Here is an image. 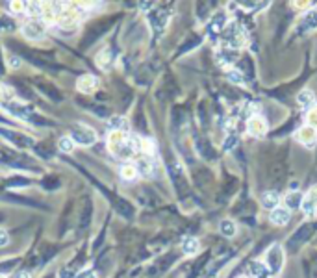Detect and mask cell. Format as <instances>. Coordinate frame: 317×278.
I'll list each match as a JSON object with an SVG mask.
<instances>
[{
	"label": "cell",
	"instance_id": "277c9868",
	"mask_svg": "<svg viewBox=\"0 0 317 278\" xmlns=\"http://www.w3.org/2000/svg\"><path fill=\"white\" fill-rule=\"evenodd\" d=\"M265 262H267V269L271 273H280V269L284 265V250L280 245H273V247L267 250L265 254Z\"/></svg>",
	"mask_w": 317,
	"mask_h": 278
},
{
	"label": "cell",
	"instance_id": "52a82bcc",
	"mask_svg": "<svg viewBox=\"0 0 317 278\" xmlns=\"http://www.w3.org/2000/svg\"><path fill=\"white\" fill-rule=\"evenodd\" d=\"M312 230H314V227H312V225H304V227H301L295 232V234H293V236L289 237V241H287V247L291 248V250H295L297 247H301V245L306 241L308 237L312 236Z\"/></svg>",
	"mask_w": 317,
	"mask_h": 278
},
{
	"label": "cell",
	"instance_id": "7c38bea8",
	"mask_svg": "<svg viewBox=\"0 0 317 278\" xmlns=\"http://www.w3.org/2000/svg\"><path fill=\"white\" fill-rule=\"evenodd\" d=\"M96 87H98V80H96L93 74H84L78 80V91L84 93V95H91Z\"/></svg>",
	"mask_w": 317,
	"mask_h": 278
},
{
	"label": "cell",
	"instance_id": "ffe728a7",
	"mask_svg": "<svg viewBox=\"0 0 317 278\" xmlns=\"http://www.w3.org/2000/svg\"><path fill=\"white\" fill-rule=\"evenodd\" d=\"M111 60H113V54H111L110 49H104V50H100L96 54V65L100 69H108L111 65Z\"/></svg>",
	"mask_w": 317,
	"mask_h": 278
},
{
	"label": "cell",
	"instance_id": "484cf974",
	"mask_svg": "<svg viewBox=\"0 0 317 278\" xmlns=\"http://www.w3.org/2000/svg\"><path fill=\"white\" fill-rule=\"evenodd\" d=\"M110 128H113V132H127L128 121L125 117H111L110 119Z\"/></svg>",
	"mask_w": 317,
	"mask_h": 278
},
{
	"label": "cell",
	"instance_id": "f546056e",
	"mask_svg": "<svg viewBox=\"0 0 317 278\" xmlns=\"http://www.w3.org/2000/svg\"><path fill=\"white\" fill-rule=\"evenodd\" d=\"M10 100H13V91L0 85V106H4V104L10 102Z\"/></svg>",
	"mask_w": 317,
	"mask_h": 278
},
{
	"label": "cell",
	"instance_id": "b9f144b4",
	"mask_svg": "<svg viewBox=\"0 0 317 278\" xmlns=\"http://www.w3.org/2000/svg\"><path fill=\"white\" fill-rule=\"evenodd\" d=\"M13 278H30V273L28 271H19Z\"/></svg>",
	"mask_w": 317,
	"mask_h": 278
},
{
	"label": "cell",
	"instance_id": "836d02e7",
	"mask_svg": "<svg viewBox=\"0 0 317 278\" xmlns=\"http://www.w3.org/2000/svg\"><path fill=\"white\" fill-rule=\"evenodd\" d=\"M241 6L243 8H254V11H256V8L260 10V8H265V6H269V2H241Z\"/></svg>",
	"mask_w": 317,
	"mask_h": 278
},
{
	"label": "cell",
	"instance_id": "4fadbf2b",
	"mask_svg": "<svg viewBox=\"0 0 317 278\" xmlns=\"http://www.w3.org/2000/svg\"><path fill=\"white\" fill-rule=\"evenodd\" d=\"M226 24H228V21H226V15H224L222 11H219V13H215V15H213L210 26H208V32H210L211 35L222 33V30L226 28Z\"/></svg>",
	"mask_w": 317,
	"mask_h": 278
},
{
	"label": "cell",
	"instance_id": "7a4b0ae2",
	"mask_svg": "<svg viewBox=\"0 0 317 278\" xmlns=\"http://www.w3.org/2000/svg\"><path fill=\"white\" fill-rule=\"evenodd\" d=\"M222 39L228 43V47L232 49H241L247 45V33H245L243 26L238 22H228L226 28L222 30Z\"/></svg>",
	"mask_w": 317,
	"mask_h": 278
},
{
	"label": "cell",
	"instance_id": "603a6c76",
	"mask_svg": "<svg viewBox=\"0 0 317 278\" xmlns=\"http://www.w3.org/2000/svg\"><path fill=\"white\" fill-rule=\"evenodd\" d=\"M314 91H310V89H304V91L299 93V97H297V102L301 104L302 108H314Z\"/></svg>",
	"mask_w": 317,
	"mask_h": 278
},
{
	"label": "cell",
	"instance_id": "83f0119b",
	"mask_svg": "<svg viewBox=\"0 0 317 278\" xmlns=\"http://www.w3.org/2000/svg\"><path fill=\"white\" fill-rule=\"evenodd\" d=\"M219 228H221L222 236H228V237L236 236V223H234V221H230V219H224V221H221Z\"/></svg>",
	"mask_w": 317,
	"mask_h": 278
},
{
	"label": "cell",
	"instance_id": "3957f363",
	"mask_svg": "<svg viewBox=\"0 0 317 278\" xmlns=\"http://www.w3.org/2000/svg\"><path fill=\"white\" fill-rule=\"evenodd\" d=\"M71 139L74 143L89 147V145H93L96 141V134L93 128H89L85 124H74L71 128Z\"/></svg>",
	"mask_w": 317,
	"mask_h": 278
},
{
	"label": "cell",
	"instance_id": "d6986e66",
	"mask_svg": "<svg viewBox=\"0 0 317 278\" xmlns=\"http://www.w3.org/2000/svg\"><path fill=\"white\" fill-rule=\"evenodd\" d=\"M182 252H184L186 256L197 254V252H199V239H195V237H186L184 243H182Z\"/></svg>",
	"mask_w": 317,
	"mask_h": 278
},
{
	"label": "cell",
	"instance_id": "7bdbcfd3",
	"mask_svg": "<svg viewBox=\"0 0 317 278\" xmlns=\"http://www.w3.org/2000/svg\"><path fill=\"white\" fill-rule=\"evenodd\" d=\"M4 72V69H2V56H0V74Z\"/></svg>",
	"mask_w": 317,
	"mask_h": 278
},
{
	"label": "cell",
	"instance_id": "ba28073f",
	"mask_svg": "<svg viewBox=\"0 0 317 278\" xmlns=\"http://www.w3.org/2000/svg\"><path fill=\"white\" fill-rule=\"evenodd\" d=\"M247 130H249V134L254 135V137H262V135H265V132H267V123H265L264 117L254 115V117L249 119V123H247Z\"/></svg>",
	"mask_w": 317,
	"mask_h": 278
},
{
	"label": "cell",
	"instance_id": "6da1fadb",
	"mask_svg": "<svg viewBox=\"0 0 317 278\" xmlns=\"http://www.w3.org/2000/svg\"><path fill=\"white\" fill-rule=\"evenodd\" d=\"M108 148L111 154L119 156V158H130L136 152L132 139L127 135V132H113L108 135Z\"/></svg>",
	"mask_w": 317,
	"mask_h": 278
},
{
	"label": "cell",
	"instance_id": "7402d4cb",
	"mask_svg": "<svg viewBox=\"0 0 317 278\" xmlns=\"http://www.w3.org/2000/svg\"><path fill=\"white\" fill-rule=\"evenodd\" d=\"M260 202H262V206L267 208V210H275V208H278V195L273 193V191H267V193L262 195Z\"/></svg>",
	"mask_w": 317,
	"mask_h": 278
},
{
	"label": "cell",
	"instance_id": "30bf717a",
	"mask_svg": "<svg viewBox=\"0 0 317 278\" xmlns=\"http://www.w3.org/2000/svg\"><path fill=\"white\" fill-rule=\"evenodd\" d=\"M302 210L308 215H314L317 210V185L310 187L308 193L302 196Z\"/></svg>",
	"mask_w": 317,
	"mask_h": 278
},
{
	"label": "cell",
	"instance_id": "4316f807",
	"mask_svg": "<svg viewBox=\"0 0 317 278\" xmlns=\"http://www.w3.org/2000/svg\"><path fill=\"white\" fill-rule=\"evenodd\" d=\"M265 273H267V269H265V265H262V263H258V262H253L251 265H249V275L253 278H264Z\"/></svg>",
	"mask_w": 317,
	"mask_h": 278
},
{
	"label": "cell",
	"instance_id": "cb8c5ba5",
	"mask_svg": "<svg viewBox=\"0 0 317 278\" xmlns=\"http://www.w3.org/2000/svg\"><path fill=\"white\" fill-rule=\"evenodd\" d=\"M138 175H139V171L136 165L127 164L121 167V178H123V180H136Z\"/></svg>",
	"mask_w": 317,
	"mask_h": 278
},
{
	"label": "cell",
	"instance_id": "ac0fdd59",
	"mask_svg": "<svg viewBox=\"0 0 317 278\" xmlns=\"http://www.w3.org/2000/svg\"><path fill=\"white\" fill-rule=\"evenodd\" d=\"M317 28V11H310L306 17L301 21V26H299V32H310Z\"/></svg>",
	"mask_w": 317,
	"mask_h": 278
},
{
	"label": "cell",
	"instance_id": "74e56055",
	"mask_svg": "<svg viewBox=\"0 0 317 278\" xmlns=\"http://www.w3.org/2000/svg\"><path fill=\"white\" fill-rule=\"evenodd\" d=\"M8 243H10V236H8V232L0 230V247H6Z\"/></svg>",
	"mask_w": 317,
	"mask_h": 278
},
{
	"label": "cell",
	"instance_id": "5b68a950",
	"mask_svg": "<svg viewBox=\"0 0 317 278\" xmlns=\"http://www.w3.org/2000/svg\"><path fill=\"white\" fill-rule=\"evenodd\" d=\"M0 134L4 135L8 141H11L15 147H19V148H28V147L32 145V139H30L28 135L13 132V130H8V128H0Z\"/></svg>",
	"mask_w": 317,
	"mask_h": 278
},
{
	"label": "cell",
	"instance_id": "4dcf8cb0",
	"mask_svg": "<svg viewBox=\"0 0 317 278\" xmlns=\"http://www.w3.org/2000/svg\"><path fill=\"white\" fill-rule=\"evenodd\" d=\"M306 123H308V126H312V128H317V106H314L312 110H308Z\"/></svg>",
	"mask_w": 317,
	"mask_h": 278
},
{
	"label": "cell",
	"instance_id": "9a60e30c",
	"mask_svg": "<svg viewBox=\"0 0 317 278\" xmlns=\"http://www.w3.org/2000/svg\"><path fill=\"white\" fill-rule=\"evenodd\" d=\"M271 223L276 225V227H284L289 223V210L287 208H275L273 212H271Z\"/></svg>",
	"mask_w": 317,
	"mask_h": 278
},
{
	"label": "cell",
	"instance_id": "f35d334b",
	"mask_svg": "<svg viewBox=\"0 0 317 278\" xmlns=\"http://www.w3.org/2000/svg\"><path fill=\"white\" fill-rule=\"evenodd\" d=\"M35 150H37V154H41L43 158H50V154H52V150H48L47 147H45V148H43V147H37Z\"/></svg>",
	"mask_w": 317,
	"mask_h": 278
},
{
	"label": "cell",
	"instance_id": "8fae6325",
	"mask_svg": "<svg viewBox=\"0 0 317 278\" xmlns=\"http://www.w3.org/2000/svg\"><path fill=\"white\" fill-rule=\"evenodd\" d=\"M215 58L221 65H232L238 60V50L232 49V47H221L215 52Z\"/></svg>",
	"mask_w": 317,
	"mask_h": 278
},
{
	"label": "cell",
	"instance_id": "f1b7e54d",
	"mask_svg": "<svg viewBox=\"0 0 317 278\" xmlns=\"http://www.w3.org/2000/svg\"><path fill=\"white\" fill-rule=\"evenodd\" d=\"M115 210L121 213V215H125V217H132L134 215V210H132V206L128 204L127 200H123V198H119L115 202Z\"/></svg>",
	"mask_w": 317,
	"mask_h": 278
},
{
	"label": "cell",
	"instance_id": "d4e9b609",
	"mask_svg": "<svg viewBox=\"0 0 317 278\" xmlns=\"http://www.w3.org/2000/svg\"><path fill=\"white\" fill-rule=\"evenodd\" d=\"M138 171L141 173L143 176H154V164H152V160L150 158H143L141 162H139V167H138Z\"/></svg>",
	"mask_w": 317,
	"mask_h": 278
},
{
	"label": "cell",
	"instance_id": "60d3db41",
	"mask_svg": "<svg viewBox=\"0 0 317 278\" xmlns=\"http://www.w3.org/2000/svg\"><path fill=\"white\" fill-rule=\"evenodd\" d=\"M10 8H11V11H15V13H17V11H22L24 4H22V2H11Z\"/></svg>",
	"mask_w": 317,
	"mask_h": 278
},
{
	"label": "cell",
	"instance_id": "44dd1931",
	"mask_svg": "<svg viewBox=\"0 0 317 278\" xmlns=\"http://www.w3.org/2000/svg\"><path fill=\"white\" fill-rule=\"evenodd\" d=\"M197 150L201 152L202 158H206V160H215V150L211 148V145L208 143V141L199 139V141H197Z\"/></svg>",
	"mask_w": 317,
	"mask_h": 278
},
{
	"label": "cell",
	"instance_id": "2e32d148",
	"mask_svg": "<svg viewBox=\"0 0 317 278\" xmlns=\"http://www.w3.org/2000/svg\"><path fill=\"white\" fill-rule=\"evenodd\" d=\"M76 19H78V11L74 10V8H65V10H62L60 17H58V22L62 26H73L74 22H76Z\"/></svg>",
	"mask_w": 317,
	"mask_h": 278
},
{
	"label": "cell",
	"instance_id": "8992f818",
	"mask_svg": "<svg viewBox=\"0 0 317 278\" xmlns=\"http://www.w3.org/2000/svg\"><path fill=\"white\" fill-rule=\"evenodd\" d=\"M47 30V24L39 19H33V21L26 22L24 26H22V33L28 37V39H39L43 33Z\"/></svg>",
	"mask_w": 317,
	"mask_h": 278
},
{
	"label": "cell",
	"instance_id": "8d00e7d4",
	"mask_svg": "<svg viewBox=\"0 0 317 278\" xmlns=\"http://www.w3.org/2000/svg\"><path fill=\"white\" fill-rule=\"evenodd\" d=\"M228 80H232V82H236V83L243 82V74L238 71H230L228 72Z\"/></svg>",
	"mask_w": 317,
	"mask_h": 278
},
{
	"label": "cell",
	"instance_id": "e0dca14e",
	"mask_svg": "<svg viewBox=\"0 0 317 278\" xmlns=\"http://www.w3.org/2000/svg\"><path fill=\"white\" fill-rule=\"evenodd\" d=\"M285 206L287 210H297V208L302 206V195H301V191H297V189H291L287 195H285Z\"/></svg>",
	"mask_w": 317,
	"mask_h": 278
},
{
	"label": "cell",
	"instance_id": "d590c367",
	"mask_svg": "<svg viewBox=\"0 0 317 278\" xmlns=\"http://www.w3.org/2000/svg\"><path fill=\"white\" fill-rule=\"evenodd\" d=\"M236 143H238V137H236V135L226 137V139H224V150H232L234 147H236Z\"/></svg>",
	"mask_w": 317,
	"mask_h": 278
},
{
	"label": "cell",
	"instance_id": "e575fe53",
	"mask_svg": "<svg viewBox=\"0 0 317 278\" xmlns=\"http://www.w3.org/2000/svg\"><path fill=\"white\" fill-rule=\"evenodd\" d=\"M21 63H22L21 58H19V56H15V54L8 58V65H10L11 69H19V67H21Z\"/></svg>",
	"mask_w": 317,
	"mask_h": 278
},
{
	"label": "cell",
	"instance_id": "9c48e42d",
	"mask_svg": "<svg viewBox=\"0 0 317 278\" xmlns=\"http://www.w3.org/2000/svg\"><path fill=\"white\" fill-rule=\"evenodd\" d=\"M297 141H301L302 145H306V147H314L317 143V130L316 128H312V126H302V128H299V132L295 134Z\"/></svg>",
	"mask_w": 317,
	"mask_h": 278
},
{
	"label": "cell",
	"instance_id": "5bb4252c",
	"mask_svg": "<svg viewBox=\"0 0 317 278\" xmlns=\"http://www.w3.org/2000/svg\"><path fill=\"white\" fill-rule=\"evenodd\" d=\"M150 22H152V28L154 30L161 32L165 28V24L169 22V11L167 10H156L150 15Z\"/></svg>",
	"mask_w": 317,
	"mask_h": 278
},
{
	"label": "cell",
	"instance_id": "d6a6232c",
	"mask_svg": "<svg viewBox=\"0 0 317 278\" xmlns=\"http://www.w3.org/2000/svg\"><path fill=\"white\" fill-rule=\"evenodd\" d=\"M28 13L32 17H39V15H43V6L41 4H28Z\"/></svg>",
	"mask_w": 317,
	"mask_h": 278
},
{
	"label": "cell",
	"instance_id": "ab89813d",
	"mask_svg": "<svg viewBox=\"0 0 317 278\" xmlns=\"http://www.w3.org/2000/svg\"><path fill=\"white\" fill-rule=\"evenodd\" d=\"M74 278H96V277H95V271H84V273L76 275Z\"/></svg>",
	"mask_w": 317,
	"mask_h": 278
},
{
	"label": "cell",
	"instance_id": "1f68e13d",
	"mask_svg": "<svg viewBox=\"0 0 317 278\" xmlns=\"http://www.w3.org/2000/svg\"><path fill=\"white\" fill-rule=\"evenodd\" d=\"M73 139L71 137H67V135H63L62 139H60V143H58V147L63 150V152H71L73 150Z\"/></svg>",
	"mask_w": 317,
	"mask_h": 278
},
{
	"label": "cell",
	"instance_id": "ee69618b",
	"mask_svg": "<svg viewBox=\"0 0 317 278\" xmlns=\"http://www.w3.org/2000/svg\"><path fill=\"white\" fill-rule=\"evenodd\" d=\"M0 278H6V277H4V275H2V273H0Z\"/></svg>",
	"mask_w": 317,
	"mask_h": 278
}]
</instances>
